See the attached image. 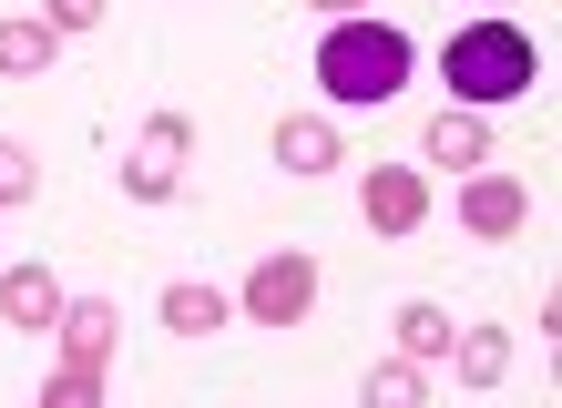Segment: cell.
Wrapping results in <instances>:
<instances>
[{
  "mask_svg": "<svg viewBox=\"0 0 562 408\" xmlns=\"http://www.w3.org/2000/svg\"><path fill=\"white\" fill-rule=\"evenodd\" d=\"M113 327L123 317H113L103 296H82V306H61V317H52V337H61V358H72V367H103L113 358Z\"/></svg>",
  "mask_w": 562,
  "mask_h": 408,
  "instance_id": "obj_6",
  "label": "cell"
},
{
  "mask_svg": "<svg viewBox=\"0 0 562 408\" xmlns=\"http://www.w3.org/2000/svg\"><path fill=\"white\" fill-rule=\"evenodd\" d=\"M440 72H450V102H460V113H491V102H512L521 82H532V31L471 21V31L440 52Z\"/></svg>",
  "mask_w": 562,
  "mask_h": 408,
  "instance_id": "obj_2",
  "label": "cell"
},
{
  "mask_svg": "<svg viewBox=\"0 0 562 408\" xmlns=\"http://www.w3.org/2000/svg\"><path fill=\"white\" fill-rule=\"evenodd\" d=\"M123 194H134V204H164V194H175V163L134 154V163H123Z\"/></svg>",
  "mask_w": 562,
  "mask_h": 408,
  "instance_id": "obj_18",
  "label": "cell"
},
{
  "mask_svg": "<svg viewBox=\"0 0 562 408\" xmlns=\"http://www.w3.org/2000/svg\"><path fill=\"white\" fill-rule=\"evenodd\" d=\"M419 154L450 163V174H471V163H491V133H481V113H460V102H450V113L419 133Z\"/></svg>",
  "mask_w": 562,
  "mask_h": 408,
  "instance_id": "obj_8",
  "label": "cell"
},
{
  "mask_svg": "<svg viewBox=\"0 0 562 408\" xmlns=\"http://www.w3.org/2000/svg\"><path fill=\"white\" fill-rule=\"evenodd\" d=\"M42 21H52V31H92V21H103V0H52Z\"/></svg>",
  "mask_w": 562,
  "mask_h": 408,
  "instance_id": "obj_19",
  "label": "cell"
},
{
  "mask_svg": "<svg viewBox=\"0 0 562 408\" xmlns=\"http://www.w3.org/2000/svg\"><path fill=\"white\" fill-rule=\"evenodd\" d=\"M42 398H52V408H103V367H72V358H61Z\"/></svg>",
  "mask_w": 562,
  "mask_h": 408,
  "instance_id": "obj_15",
  "label": "cell"
},
{
  "mask_svg": "<svg viewBox=\"0 0 562 408\" xmlns=\"http://www.w3.org/2000/svg\"><path fill=\"white\" fill-rule=\"evenodd\" d=\"M31 194H42V163L21 144H0V204H31Z\"/></svg>",
  "mask_w": 562,
  "mask_h": 408,
  "instance_id": "obj_17",
  "label": "cell"
},
{
  "mask_svg": "<svg viewBox=\"0 0 562 408\" xmlns=\"http://www.w3.org/2000/svg\"><path fill=\"white\" fill-rule=\"evenodd\" d=\"M134 154H154V163H184V154H194V123H184V113H154Z\"/></svg>",
  "mask_w": 562,
  "mask_h": 408,
  "instance_id": "obj_16",
  "label": "cell"
},
{
  "mask_svg": "<svg viewBox=\"0 0 562 408\" xmlns=\"http://www.w3.org/2000/svg\"><path fill=\"white\" fill-rule=\"evenodd\" d=\"M400 358H450V306H429V296L400 306Z\"/></svg>",
  "mask_w": 562,
  "mask_h": 408,
  "instance_id": "obj_13",
  "label": "cell"
},
{
  "mask_svg": "<svg viewBox=\"0 0 562 408\" xmlns=\"http://www.w3.org/2000/svg\"><path fill=\"white\" fill-rule=\"evenodd\" d=\"M61 31L52 21H0V72H52Z\"/></svg>",
  "mask_w": 562,
  "mask_h": 408,
  "instance_id": "obj_12",
  "label": "cell"
},
{
  "mask_svg": "<svg viewBox=\"0 0 562 408\" xmlns=\"http://www.w3.org/2000/svg\"><path fill=\"white\" fill-rule=\"evenodd\" d=\"M369 225L379 235H419L429 225V184L409 174V163H379V174H369Z\"/></svg>",
  "mask_w": 562,
  "mask_h": 408,
  "instance_id": "obj_5",
  "label": "cell"
},
{
  "mask_svg": "<svg viewBox=\"0 0 562 408\" xmlns=\"http://www.w3.org/2000/svg\"><path fill=\"white\" fill-rule=\"evenodd\" d=\"M450 367H460L471 388H491V378L512 367V337H502V327H450Z\"/></svg>",
  "mask_w": 562,
  "mask_h": 408,
  "instance_id": "obj_10",
  "label": "cell"
},
{
  "mask_svg": "<svg viewBox=\"0 0 562 408\" xmlns=\"http://www.w3.org/2000/svg\"><path fill=\"white\" fill-rule=\"evenodd\" d=\"M277 163H286V174H327V163H348L338 154V123H327V113H286L277 123Z\"/></svg>",
  "mask_w": 562,
  "mask_h": 408,
  "instance_id": "obj_7",
  "label": "cell"
},
{
  "mask_svg": "<svg viewBox=\"0 0 562 408\" xmlns=\"http://www.w3.org/2000/svg\"><path fill=\"white\" fill-rule=\"evenodd\" d=\"M521 215H532L521 174H491V163H471V184H460V225H471L481 246H502V235H521Z\"/></svg>",
  "mask_w": 562,
  "mask_h": 408,
  "instance_id": "obj_4",
  "label": "cell"
},
{
  "mask_svg": "<svg viewBox=\"0 0 562 408\" xmlns=\"http://www.w3.org/2000/svg\"><path fill=\"white\" fill-rule=\"evenodd\" d=\"M419 398H429L419 358H389V367H369V408H419Z\"/></svg>",
  "mask_w": 562,
  "mask_h": 408,
  "instance_id": "obj_14",
  "label": "cell"
},
{
  "mask_svg": "<svg viewBox=\"0 0 562 408\" xmlns=\"http://www.w3.org/2000/svg\"><path fill=\"white\" fill-rule=\"evenodd\" d=\"M225 317H236V306H225L215 286H164V327L175 337H215Z\"/></svg>",
  "mask_w": 562,
  "mask_h": 408,
  "instance_id": "obj_11",
  "label": "cell"
},
{
  "mask_svg": "<svg viewBox=\"0 0 562 408\" xmlns=\"http://www.w3.org/2000/svg\"><path fill=\"white\" fill-rule=\"evenodd\" d=\"M317 82H327V102H348V113H379V102L409 82V31H389V21H327Z\"/></svg>",
  "mask_w": 562,
  "mask_h": 408,
  "instance_id": "obj_1",
  "label": "cell"
},
{
  "mask_svg": "<svg viewBox=\"0 0 562 408\" xmlns=\"http://www.w3.org/2000/svg\"><path fill=\"white\" fill-rule=\"evenodd\" d=\"M307 306H317V256L277 246V256L246 265V327H296Z\"/></svg>",
  "mask_w": 562,
  "mask_h": 408,
  "instance_id": "obj_3",
  "label": "cell"
},
{
  "mask_svg": "<svg viewBox=\"0 0 562 408\" xmlns=\"http://www.w3.org/2000/svg\"><path fill=\"white\" fill-rule=\"evenodd\" d=\"M0 317L11 327H52L61 317V276L52 265H11V276H0Z\"/></svg>",
  "mask_w": 562,
  "mask_h": 408,
  "instance_id": "obj_9",
  "label": "cell"
},
{
  "mask_svg": "<svg viewBox=\"0 0 562 408\" xmlns=\"http://www.w3.org/2000/svg\"><path fill=\"white\" fill-rule=\"evenodd\" d=\"M317 11H348V0H317Z\"/></svg>",
  "mask_w": 562,
  "mask_h": 408,
  "instance_id": "obj_20",
  "label": "cell"
}]
</instances>
